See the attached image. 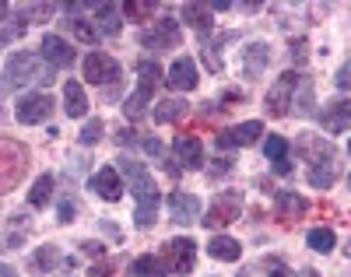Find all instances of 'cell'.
I'll list each match as a JSON object with an SVG mask.
<instances>
[{
  "label": "cell",
  "instance_id": "1",
  "mask_svg": "<svg viewBox=\"0 0 351 277\" xmlns=\"http://www.w3.org/2000/svg\"><path fill=\"white\" fill-rule=\"evenodd\" d=\"M239 210H243V190H221L215 200H211V207H208V214H204V228H225V225H232L239 218Z\"/></svg>",
  "mask_w": 351,
  "mask_h": 277
},
{
  "label": "cell",
  "instance_id": "2",
  "mask_svg": "<svg viewBox=\"0 0 351 277\" xmlns=\"http://www.w3.org/2000/svg\"><path fill=\"white\" fill-rule=\"evenodd\" d=\"M120 176H127V190L134 193L137 204H148V200H158V186H155V176L144 169L141 162L134 158H120Z\"/></svg>",
  "mask_w": 351,
  "mask_h": 277
},
{
  "label": "cell",
  "instance_id": "3",
  "mask_svg": "<svg viewBox=\"0 0 351 277\" xmlns=\"http://www.w3.org/2000/svg\"><path fill=\"white\" fill-rule=\"evenodd\" d=\"M299 84H302V74L285 71V74L271 84V91H267V112H271V116H285V112H291V102H295Z\"/></svg>",
  "mask_w": 351,
  "mask_h": 277
},
{
  "label": "cell",
  "instance_id": "4",
  "mask_svg": "<svg viewBox=\"0 0 351 277\" xmlns=\"http://www.w3.org/2000/svg\"><path fill=\"white\" fill-rule=\"evenodd\" d=\"M193 260H197V242L193 239H169L165 242V256H162V263H165V270L169 274H190L193 270Z\"/></svg>",
  "mask_w": 351,
  "mask_h": 277
},
{
  "label": "cell",
  "instance_id": "5",
  "mask_svg": "<svg viewBox=\"0 0 351 277\" xmlns=\"http://www.w3.org/2000/svg\"><path fill=\"white\" fill-rule=\"evenodd\" d=\"M25 176V151L14 141H0V193Z\"/></svg>",
  "mask_w": 351,
  "mask_h": 277
},
{
  "label": "cell",
  "instance_id": "6",
  "mask_svg": "<svg viewBox=\"0 0 351 277\" xmlns=\"http://www.w3.org/2000/svg\"><path fill=\"white\" fill-rule=\"evenodd\" d=\"M39 64H43L39 53H28V49L14 53V56L8 60V84H11V88H21V84H28V81H39V77H43V74H39Z\"/></svg>",
  "mask_w": 351,
  "mask_h": 277
},
{
  "label": "cell",
  "instance_id": "7",
  "mask_svg": "<svg viewBox=\"0 0 351 277\" xmlns=\"http://www.w3.org/2000/svg\"><path fill=\"white\" fill-rule=\"evenodd\" d=\"M116 77H120V64L112 56H106V53L84 56V81L88 84H112Z\"/></svg>",
  "mask_w": 351,
  "mask_h": 277
},
{
  "label": "cell",
  "instance_id": "8",
  "mask_svg": "<svg viewBox=\"0 0 351 277\" xmlns=\"http://www.w3.org/2000/svg\"><path fill=\"white\" fill-rule=\"evenodd\" d=\"M88 186H92V193H99V197L109 200V204H116V200L123 197V179H120V172H116V169H99V172H92Z\"/></svg>",
  "mask_w": 351,
  "mask_h": 277
},
{
  "label": "cell",
  "instance_id": "9",
  "mask_svg": "<svg viewBox=\"0 0 351 277\" xmlns=\"http://www.w3.org/2000/svg\"><path fill=\"white\" fill-rule=\"evenodd\" d=\"M49 112H53V99L46 95V91H36V95H25L21 102H18V119L21 123H43V119H49Z\"/></svg>",
  "mask_w": 351,
  "mask_h": 277
},
{
  "label": "cell",
  "instance_id": "10",
  "mask_svg": "<svg viewBox=\"0 0 351 277\" xmlns=\"http://www.w3.org/2000/svg\"><path fill=\"white\" fill-rule=\"evenodd\" d=\"M197 81H200V77H197V64H193L190 56H180V60L169 67V74H165V84H169L172 91H193Z\"/></svg>",
  "mask_w": 351,
  "mask_h": 277
},
{
  "label": "cell",
  "instance_id": "11",
  "mask_svg": "<svg viewBox=\"0 0 351 277\" xmlns=\"http://www.w3.org/2000/svg\"><path fill=\"white\" fill-rule=\"evenodd\" d=\"M43 53V60L56 71V67H71L74 64V49H71V43L67 39H60V36H43V46H39Z\"/></svg>",
  "mask_w": 351,
  "mask_h": 277
},
{
  "label": "cell",
  "instance_id": "12",
  "mask_svg": "<svg viewBox=\"0 0 351 277\" xmlns=\"http://www.w3.org/2000/svg\"><path fill=\"white\" fill-rule=\"evenodd\" d=\"M169 218L172 221H180V225H190L200 218V200L193 193H183V190H176L169 197Z\"/></svg>",
  "mask_w": 351,
  "mask_h": 277
},
{
  "label": "cell",
  "instance_id": "13",
  "mask_svg": "<svg viewBox=\"0 0 351 277\" xmlns=\"http://www.w3.org/2000/svg\"><path fill=\"white\" fill-rule=\"evenodd\" d=\"M319 119H324V127L330 134H341L351 127V99H334V102H324V112H319Z\"/></svg>",
  "mask_w": 351,
  "mask_h": 277
},
{
  "label": "cell",
  "instance_id": "14",
  "mask_svg": "<svg viewBox=\"0 0 351 277\" xmlns=\"http://www.w3.org/2000/svg\"><path fill=\"white\" fill-rule=\"evenodd\" d=\"M260 134H263V123L250 119V123H239V127L225 130V134L218 137V144H221V147H250V144L260 141Z\"/></svg>",
  "mask_w": 351,
  "mask_h": 277
},
{
  "label": "cell",
  "instance_id": "15",
  "mask_svg": "<svg viewBox=\"0 0 351 277\" xmlns=\"http://www.w3.org/2000/svg\"><path fill=\"white\" fill-rule=\"evenodd\" d=\"M176 39H180V28H176V18H158L155 28H148V32H141V43L144 46H176Z\"/></svg>",
  "mask_w": 351,
  "mask_h": 277
},
{
  "label": "cell",
  "instance_id": "16",
  "mask_svg": "<svg viewBox=\"0 0 351 277\" xmlns=\"http://www.w3.org/2000/svg\"><path fill=\"white\" fill-rule=\"evenodd\" d=\"M274 204H278V218H285V221L302 218L306 207H309V204H306V197H302V193H295V190H278Z\"/></svg>",
  "mask_w": 351,
  "mask_h": 277
},
{
  "label": "cell",
  "instance_id": "17",
  "mask_svg": "<svg viewBox=\"0 0 351 277\" xmlns=\"http://www.w3.org/2000/svg\"><path fill=\"white\" fill-rule=\"evenodd\" d=\"M172 151H176V158L183 162V169H200L204 165V144L197 137H176Z\"/></svg>",
  "mask_w": 351,
  "mask_h": 277
},
{
  "label": "cell",
  "instance_id": "18",
  "mask_svg": "<svg viewBox=\"0 0 351 277\" xmlns=\"http://www.w3.org/2000/svg\"><path fill=\"white\" fill-rule=\"evenodd\" d=\"M243 64H246L250 77H260L263 71H267V64H271V46L267 43H250L243 49Z\"/></svg>",
  "mask_w": 351,
  "mask_h": 277
},
{
  "label": "cell",
  "instance_id": "19",
  "mask_svg": "<svg viewBox=\"0 0 351 277\" xmlns=\"http://www.w3.org/2000/svg\"><path fill=\"white\" fill-rule=\"evenodd\" d=\"M95 25L102 36H120L123 28V8L120 4H99L95 8Z\"/></svg>",
  "mask_w": 351,
  "mask_h": 277
},
{
  "label": "cell",
  "instance_id": "20",
  "mask_svg": "<svg viewBox=\"0 0 351 277\" xmlns=\"http://www.w3.org/2000/svg\"><path fill=\"white\" fill-rule=\"evenodd\" d=\"M208 253H211V260H221V263H236L239 256H243V245L232 239V235H211V242H208Z\"/></svg>",
  "mask_w": 351,
  "mask_h": 277
},
{
  "label": "cell",
  "instance_id": "21",
  "mask_svg": "<svg viewBox=\"0 0 351 277\" xmlns=\"http://www.w3.org/2000/svg\"><path fill=\"white\" fill-rule=\"evenodd\" d=\"M64 112H67L71 119H81V116L88 112L84 88H81L77 81H67V84H64Z\"/></svg>",
  "mask_w": 351,
  "mask_h": 277
},
{
  "label": "cell",
  "instance_id": "22",
  "mask_svg": "<svg viewBox=\"0 0 351 277\" xmlns=\"http://www.w3.org/2000/svg\"><path fill=\"white\" fill-rule=\"evenodd\" d=\"M334 179H337L334 155H330V158H319V162H313V169H309V186H316V190H327Z\"/></svg>",
  "mask_w": 351,
  "mask_h": 277
},
{
  "label": "cell",
  "instance_id": "23",
  "mask_svg": "<svg viewBox=\"0 0 351 277\" xmlns=\"http://www.w3.org/2000/svg\"><path fill=\"white\" fill-rule=\"evenodd\" d=\"M130 274H134V277H169V270H165L162 256H152V253L137 256V260H134V267H130Z\"/></svg>",
  "mask_w": 351,
  "mask_h": 277
},
{
  "label": "cell",
  "instance_id": "24",
  "mask_svg": "<svg viewBox=\"0 0 351 277\" xmlns=\"http://www.w3.org/2000/svg\"><path fill=\"white\" fill-rule=\"evenodd\" d=\"M148 106H152V88H148V84H137L134 95H130L127 106H123V112H127L130 119H141L144 112H148Z\"/></svg>",
  "mask_w": 351,
  "mask_h": 277
},
{
  "label": "cell",
  "instance_id": "25",
  "mask_svg": "<svg viewBox=\"0 0 351 277\" xmlns=\"http://www.w3.org/2000/svg\"><path fill=\"white\" fill-rule=\"evenodd\" d=\"M67 25H71L74 39H81V43H88V46H95V43H99V36H102V32H99V25H95L92 18H71Z\"/></svg>",
  "mask_w": 351,
  "mask_h": 277
},
{
  "label": "cell",
  "instance_id": "26",
  "mask_svg": "<svg viewBox=\"0 0 351 277\" xmlns=\"http://www.w3.org/2000/svg\"><path fill=\"white\" fill-rule=\"evenodd\" d=\"M183 112H186L183 99H165V102H155V109H152L155 123H172V119H180Z\"/></svg>",
  "mask_w": 351,
  "mask_h": 277
},
{
  "label": "cell",
  "instance_id": "27",
  "mask_svg": "<svg viewBox=\"0 0 351 277\" xmlns=\"http://www.w3.org/2000/svg\"><path fill=\"white\" fill-rule=\"evenodd\" d=\"M183 21H186L190 28H197V32H208V28H211V8L186 4V8H183Z\"/></svg>",
  "mask_w": 351,
  "mask_h": 277
},
{
  "label": "cell",
  "instance_id": "28",
  "mask_svg": "<svg viewBox=\"0 0 351 277\" xmlns=\"http://www.w3.org/2000/svg\"><path fill=\"white\" fill-rule=\"evenodd\" d=\"M49 197H53V176H39L32 182V190H28V204H32V207H46Z\"/></svg>",
  "mask_w": 351,
  "mask_h": 277
},
{
  "label": "cell",
  "instance_id": "29",
  "mask_svg": "<svg viewBox=\"0 0 351 277\" xmlns=\"http://www.w3.org/2000/svg\"><path fill=\"white\" fill-rule=\"evenodd\" d=\"M291 109H295L299 116H313V81L302 77L299 91H295V102H291Z\"/></svg>",
  "mask_w": 351,
  "mask_h": 277
},
{
  "label": "cell",
  "instance_id": "30",
  "mask_svg": "<svg viewBox=\"0 0 351 277\" xmlns=\"http://www.w3.org/2000/svg\"><path fill=\"white\" fill-rule=\"evenodd\" d=\"M263 155H267V162H274V165L288 162V141L285 137H267L263 141Z\"/></svg>",
  "mask_w": 351,
  "mask_h": 277
},
{
  "label": "cell",
  "instance_id": "31",
  "mask_svg": "<svg viewBox=\"0 0 351 277\" xmlns=\"http://www.w3.org/2000/svg\"><path fill=\"white\" fill-rule=\"evenodd\" d=\"M306 242H309V250H316V253H330L334 250V232L330 228H313L306 235Z\"/></svg>",
  "mask_w": 351,
  "mask_h": 277
},
{
  "label": "cell",
  "instance_id": "32",
  "mask_svg": "<svg viewBox=\"0 0 351 277\" xmlns=\"http://www.w3.org/2000/svg\"><path fill=\"white\" fill-rule=\"evenodd\" d=\"M137 74H141V84H148V88H155L158 77H162L158 64H152V60H141V64H137Z\"/></svg>",
  "mask_w": 351,
  "mask_h": 277
},
{
  "label": "cell",
  "instance_id": "33",
  "mask_svg": "<svg viewBox=\"0 0 351 277\" xmlns=\"http://www.w3.org/2000/svg\"><path fill=\"white\" fill-rule=\"evenodd\" d=\"M102 119H88L84 123V130H81V144H95V141H102Z\"/></svg>",
  "mask_w": 351,
  "mask_h": 277
},
{
  "label": "cell",
  "instance_id": "34",
  "mask_svg": "<svg viewBox=\"0 0 351 277\" xmlns=\"http://www.w3.org/2000/svg\"><path fill=\"white\" fill-rule=\"evenodd\" d=\"M56 260H60V253H56V245H43V250L36 253V260H32V263H36V267H43V270H49Z\"/></svg>",
  "mask_w": 351,
  "mask_h": 277
},
{
  "label": "cell",
  "instance_id": "35",
  "mask_svg": "<svg viewBox=\"0 0 351 277\" xmlns=\"http://www.w3.org/2000/svg\"><path fill=\"white\" fill-rule=\"evenodd\" d=\"M263 270H267L271 277H291V270H288L278 256H267V260H263Z\"/></svg>",
  "mask_w": 351,
  "mask_h": 277
},
{
  "label": "cell",
  "instance_id": "36",
  "mask_svg": "<svg viewBox=\"0 0 351 277\" xmlns=\"http://www.w3.org/2000/svg\"><path fill=\"white\" fill-rule=\"evenodd\" d=\"M123 14H134V18H141V14H155V4H148V0H134V4L123 8Z\"/></svg>",
  "mask_w": 351,
  "mask_h": 277
},
{
  "label": "cell",
  "instance_id": "37",
  "mask_svg": "<svg viewBox=\"0 0 351 277\" xmlns=\"http://www.w3.org/2000/svg\"><path fill=\"white\" fill-rule=\"evenodd\" d=\"M337 88L341 91H351V60H344V67L337 71Z\"/></svg>",
  "mask_w": 351,
  "mask_h": 277
},
{
  "label": "cell",
  "instance_id": "38",
  "mask_svg": "<svg viewBox=\"0 0 351 277\" xmlns=\"http://www.w3.org/2000/svg\"><path fill=\"white\" fill-rule=\"evenodd\" d=\"M74 214H77V204H74V200H64V204H60V221H64V225L74 221Z\"/></svg>",
  "mask_w": 351,
  "mask_h": 277
},
{
  "label": "cell",
  "instance_id": "39",
  "mask_svg": "<svg viewBox=\"0 0 351 277\" xmlns=\"http://www.w3.org/2000/svg\"><path fill=\"white\" fill-rule=\"evenodd\" d=\"M291 60H295V64H302V60H306V39L291 43Z\"/></svg>",
  "mask_w": 351,
  "mask_h": 277
},
{
  "label": "cell",
  "instance_id": "40",
  "mask_svg": "<svg viewBox=\"0 0 351 277\" xmlns=\"http://www.w3.org/2000/svg\"><path fill=\"white\" fill-rule=\"evenodd\" d=\"M144 151H148V155H155V158H158V155H162V144H158V141H144Z\"/></svg>",
  "mask_w": 351,
  "mask_h": 277
},
{
  "label": "cell",
  "instance_id": "41",
  "mask_svg": "<svg viewBox=\"0 0 351 277\" xmlns=\"http://www.w3.org/2000/svg\"><path fill=\"white\" fill-rule=\"evenodd\" d=\"M0 277H18V274H14V267H8V263H0Z\"/></svg>",
  "mask_w": 351,
  "mask_h": 277
},
{
  "label": "cell",
  "instance_id": "42",
  "mask_svg": "<svg viewBox=\"0 0 351 277\" xmlns=\"http://www.w3.org/2000/svg\"><path fill=\"white\" fill-rule=\"evenodd\" d=\"M8 18V4H0V21H4Z\"/></svg>",
  "mask_w": 351,
  "mask_h": 277
},
{
  "label": "cell",
  "instance_id": "43",
  "mask_svg": "<svg viewBox=\"0 0 351 277\" xmlns=\"http://www.w3.org/2000/svg\"><path fill=\"white\" fill-rule=\"evenodd\" d=\"M348 256H351V242H348Z\"/></svg>",
  "mask_w": 351,
  "mask_h": 277
},
{
  "label": "cell",
  "instance_id": "44",
  "mask_svg": "<svg viewBox=\"0 0 351 277\" xmlns=\"http://www.w3.org/2000/svg\"><path fill=\"white\" fill-rule=\"evenodd\" d=\"M348 155H351V144H348Z\"/></svg>",
  "mask_w": 351,
  "mask_h": 277
}]
</instances>
